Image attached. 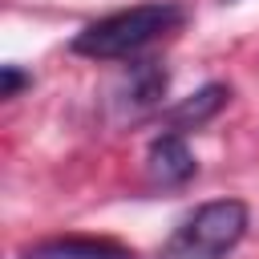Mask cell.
Returning <instances> with one entry per match:
<instances>
[{
    "mask_svg": "<svg viewBox=\"0 0 259 259\" xmlns=\"http://www.w3.org/2000/svg\"><path fill=\"white\" fill-rule=\"evenodd\" d=\"M182 20H186L182 4H174V0H146V4L121 8V12H109V16L93 20V24H85L73 36V53L89 57V61L130 57V53L146 49L150 40L174 32Z\"/></svg>",
    "mask_w": 259,
    "mask_h": 259,
    "instance_id": "obj_1",
    "label": "cell"
},
{
    "mask_svg": "<svg viewBox=\"0 0 259 259\" xmlns=\"http://www.w3.org/2000/svg\"><path fill=\"white\" fill-rule=\"evenodd\" d=\"M251 227V210L243 198H214L186 214L174 235L162 243L158 259H227Z\"/></svg>",
    "mask_w": 259,
    "mask_h": 259,
    "instance_id": "obj_2",
    "label": "cell"
},
{
    "mask_svg": "<svg viewBox=\"0 0 259 259\" xmlns=\"http://www.w3.org/2000/svg\"><path fill=\"white\" fill-rule=\"evenodd\" d=\"M166 85H170V73L158 61H134L121 73V81L113 85V105L121 113H130V117L146 113V109H154L166 97Z\"/></svg>",
    "mask_w": 259,
    "mask_h": 259,
    "instance_id": "obj_3",
    "label": "cell"
},
{
    "mask_svg": "<svg viewBox=\"0 0 259 259\" xmlns=\"http://www.w3.org/2000/svg\"><path fill=\"white\" fill-rule=\"evenodd\" d=\"M146 174H150L154 186H186L198 174V162H194L186 138L174 134V130L158 134L146 150Z\"/></svg>",
    "mask_w": 259,
    "mask_h": 259,
    "instance_id": "obj_4",
    "label": "cell"
},
{
    "mask_svg": "<svg viewBox=\"0 0 259 259\" xmlns=\"http://www.w3.org/2000/svg\"><path fill=\"white\" fill-rule=\"evenodd\" d=\"M24 259H134L121 243L113 239H93V235H53L40 239L24 251Z\"/></svg>",
    "mask_w": 259,
    "mask_h": 259,
    "instance_id": "obj_5",
    "label": "cell"
},
{
    "mask_svg": "<svg viewBox=\"0 0 259 259\" xmlns=\"http://www.w3.org/2000/svg\"><path fill=\"white\" fill-rule=\"evenodd\" d=\"M227 101H231V89H227L223 81H210V85L194 89L190 97H182L178 105H170V109H166V125H170L174 134H182V130H198V125H206Z\"/></svg>",
    "mask_w": 259,
    "mask_h": 259,
    "instance_id": "obj_6",
    "label": "cell"
},
{
    "mask_svg": "<svg viewBox=\"0 0 259 259\" xmlns=\"http://www.w3.org/2000/svg\"><path fill=\"white\" fill-rule=\"evenodd\" d=\"M24 85H32V73H24L20 65H4L0 69V97H16Z\"/></svg>",
    "mask_w": 259,
    "mask_h": 259,
    "instance_id": "obj_7",
    "label": "cell"
}]
</instances>
